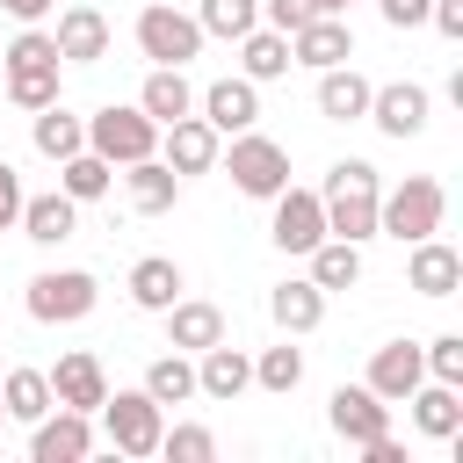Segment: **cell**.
<instances>
[{"mask_svg":"<svg viewBox=\"0 0 463 463\" xmlns=\"http://www.w3.org/2000/svg\"><path fill=\"white\" fill-rule=\"evenodd\" d=\"M376 166L369 159H333L326 166V188H318V210H326V239H376Z\"/></svg>","mask_w":463,"mask_h":463,"instance_id":"cell-1","label":"cell"},{"mask_svg":"<svg viewBox=\"0 0 463 463\" xmlns=\"http://www.w3.org/2000/svg\"><path fill=\"white\" fill-rule=\"evenodd\" d=\"M441 217H449V195H441V181H434V174H405L391 195H376V232H383V239H398V246H412V239L441 232Z\"/></svg>","mask_w":463,"mask_h":463,"instance_id":"cell-2","label":"cell"},{"mask_svg":"<svg viewBox=\"0 0 463 463\" xmlns=\"http://www.w3.org/2000/svg\"><path fill=\"white\" fill-rule=\"evenodd\" d=\"M101 434H109V449L116 456H159V434H166V405L137 383V391H109L101 405Z\"/></svg>","mask_w":463,"mask_h":463,"instance_id":"cell-3","label":"cell"},{"mask_svg":"<svg viewBox=\"0 0 463 463\" xmlns=\"http://www.w3.org/2000/svg\"><path fill=\"white\" fill-rule=\"evenodd\" d=\"M87 152H101L109 166H130V159H152L159 152V123L137 109V101H109L87 116Z\"/></svg>","mask_w":463,"mask_h":463,"instance_id":"cell-4","label":"cell"},{"mask_svg":"<svg viewBox=\"0 0 463 463\" xmlns=\"http://www.w3.org/2000/svg\"><path fill=\"white\" fill-rule=\"evenodd\" d=\"M22 304H29L36 326H72V318H87L101 304V282L87 268H43V275H29Z\"/></svg>","mask_w":463,"mask_h":463,"instance_id":"cell-5","label":"cell"},{"mask_svg":"<svg viewBox=\"0 0 463 463\" xmlns=\"http://www.w3.org/2000/svg\"><path fill=\"white\" fill-rule=\"evenodd\" d=\"M224 174H232V188H239V195L275 203V195L289 188V152H282L275 137H260V130H239V137H232V152H224Z\"/></svg>","mask_w":463,"mask_h":463,"instance_id":"cell-6","label":"cell"},{"mask_svg":"<svg viewBox=\"0 0 463 463\" xmlns=\"http://www.w3.org/2000/svg\"><path fill=\"white\" fill-rule=\"evenodd\" d=\"M137 51H145L152 65H188V58L203 51V22L181 14V7H166V0H152V7L137 14Z\"/></svg>","mask_w":463,"mask_h":463,"instance_id":"cell-7","label":"cell"},{"mask_svg":"<svg viewBox=\"0 0 463 463\" xmlns=\"http://www.w3.org/2000/svg\"><path fill=\"white\" fill-rule=\"evenodd\" d=\"M94 456V412L51 405L43 420H29V463H80Z\"/></svg>","mask_w":463,"mask_h":463,"instance_id":"cell-8","label":"cell"},{"mask_svg":"<svg viewBox=\"0 0 463 463\" xmlns=\"http://www.w3.org/2000/svg\"><path fill=\"white\" fill-rule=\"evenodd\" d=\"M427 116H434V94L420 87V80H391V87H369V123L383 130V137H420L427 130Z\"/></svg>","mask_w":463,"mask_h":463,"instance_id":"cell-9","label":"cell"},{"mask_svg":"<svg viewBox=\"0 0 463 463\" xmlns=\"http://www.w3.org/2000/svg\"><path fill=\"white\" fill-rule=\"evenodd\" d=\"M326 420H333V434H340L347 449H369L376 434H391V405H383L369 383H340V391L326 398Z\"/></svg>","mask_w":463,"mask_h":463,"instance_id":"cell-10","label":"cell"},{"mask_svg":"<svg viewBox=\"0 0 463 463\" xmlns=\"http://www.w3.org/2000/svg\"><path fill=\"white\" fill-rule=\"evenodd\" d=\"M195 109H203V123H210L217 137H239V130L260 123V87H253L246 72H239V80H210Z\"/></svg>","mask_w":463,"mask_h":463,"instance_id":"cell-11","label":"cell"},{"mask_svg":"<svg viewBox=\"0 0 463 463\" xmlns=\"http://www.w3.org/2000/svg\"><path fill=\"white\" fill-rule=\"evenodd\" d=\"M268 239H275L282 253H311V246L326 239L318 188H282V195H275V224H268Z\"/></svg>","mask_w":463,"mask_h":463,"instance_id":"cell-12","label":"cell"},{"mask_svg":"<svg viewBox=\"0 0 463 463\" xmlns=\"http://www.w3.org/2000/svg\"><path fill=\"white\" fill-rule=\"evenodd\" d=\"M51 376V405H72V412H94L101 398H109V369H101V354H87V347H72V354H58V369H43Z\"/></svg>","mask_w":463,"mask_h":463,"instance_id":"cell-13","label":"cell"},{"mask_svg":"<svg viewBox=\"0 0 463 463\" xmlns=\"http://www.w3.org/2000/svg\"><path fill=\"white\" fill-rule=\"evenodd\" d=\"M51 43H58V58H65V65H101V58H109V14H101V7H87V0H72V7L58 14Z\"/></svg>","mask_w":463,"mask_h":463,"instance_id":"cell-14","label":"cell"},{"mask_svg":"<svg viewBox=\"0 0 463 463\" xmlns=\"http://www.w3.org/2000/svg\"><path fill=\"white\" fill-rule=\"evenodd\" d=\"M289 58L311 65V72L347 65V58H354V29H347V14H311L304 29H289Z\"/></svg>","mask_w":463,"mask_h":463,"instance_id":"cell-15","label":"cell"},{"mask_svg":"<svg viewBox=\"0 0 463 463\" xmlns=\"http://www.w3.org/2000/svg\"><path fill=\"white\" fill-rule=\"evenodd\" d=\"M217 152H224V137H217L203 116H181V123H166V130H159V159H166L181 181H188V174H210V166H217Z\"/></svg>","mask_w":463,"mask_h":463,"instance_id":"cell-16","label":"cell"},{"mask_svg":"<svg viewBox=\"0 0 463 463\" xmlns=\"http://www.w3.org/2000/svg\"><path fill=\"white\" fill-rule=\"evenodd\" d=\"M405 282L420 289V297H456L463 289V253L449 246V239H412V260H405Z\"/></svg>","mask_w":463,"mask_h":463,"instance_id":"cell-17","label":"cell"},{"mask_svg":"<svg viewBox=\"0 0 463 463\" xmlns=\"http://www.w3.org/2000/svg\"><path fill=\"white\" fill-rule=\"evenodd\" d=\"M420 376H427V362H420V347H412V340H383V347L369 354V376H362V383H369V391H376L383 405H405Z\"/></svg>","mask_w":463,"mask_h":463,"instance_id":"cell-18","label":"cell"},{"mask_svg":"<svg viewBox=\"0 0 463 463\" xmlns=\"http://www.w3.org/2000/svg\"><path fill=\"white\" fill-rule=\"evenodd\" d=\"M22 239H36V246H65L72 232H80V203L65 195V188H51V195H22Z\"/></svg>","mask_w":463,"mask_h":463,"instance_id":"cell-19","label":"cell"},{"mask_svg":"<svg viewBox=\"0 0 463 463\" xmlns=\"http://www.w3.org/2000/svg\"><path fill=\"white\" fill-rule=\"evenodd\" d=\"M159 318H166V347H181V354H203L210 340H224V311L203 297H174Z\"/></svg>","mask_w":463,"mask_h":463,"instance_id":"cell-20","label":"cell"},{"mask_svg":"<svg viewBox=\"0 0 463 463\" xmlns=\"http://www.w3.org/2000/svg\"><path fill=\"white\" fill-rule=\"evenodd\" d=\"M246 383H253V362H246L239 347L210 340V347L195 354V398H217V405H232V398H239Z\"/></svg>","mask_w":463,"mask_h":463,"instance_id":"cell-21","label":"cell"},{"mask_svg":"<svg viewBox=\"0 0 463 463\" xmlns=\"http://www.w3.org/2000/svg\"><path fill=\"white\" fill-rule=\"evenodd\" d=\"M137 109H145L159 130L181 123V116H195V87H188V72H181V65H152L145 87H137Z\"/></svg>","mask_w":463,"mask_h":463,"instance_id":"cell-22","label":"cell"},{"mask_svg":"<svg viewBox=\"0 0 463 463\" xmlns=\"http://www.w3.org/2000/svg\"><path fill=\"white\" fill-rule=\"evenodd\" d=\"M405 405H412V427H420L427 441H449V434L463 427V391H456V383H434V376H420Z\"/></svg>","mask_w":463,"mask_h":463,"instance_id":"cell-23","label":"cell"},{"mask_svg":"<svg viewBox=\"0 0 463 463\" xmlns=\"http://www.w3.org/2000/svg\"><path fill=\"white\" fill-rule=\"evenodd\" d=\"M123 188H130V210H145V217H159V210H174L181 203V174L152 152V159H130L123 166Z\"/></svg>","mask_w":463,"mask_h":463,"instance_id":"cell-24","label":"cell"},{"mask_svg":"<svg viewBox=\"0 0 463 463\" xmlns=\"http://www.w3.org/2000/svg\"><path fill=\"white\" fill-rule=\"evenodd\" d=\"M297 58H289V36L282 29H268V22H253L246 36H239V72L253 80V87H268V80H282Z\"/></svg>","mask_w":463,"mask_h":463,"instance_id":"cell-25","label":"cell"},{"mask_svg":"<svg viewBox=\"0 0 463 463\" xmlns=\"http://www.w3.org/2000/svg\"><path fill=\"white\" fill-rule=\"evenodd\" d=\"M318 116L326 123H362L369 116V80L354 65H326L318 72Z\"/></svg>","mask_w":463,"mask_h":463,"instance_id":"cell-26","label":"cell"},{"mask_svg":"<svg viewBox=\"0 0 463 463\" xmlns=\"http://www.w3.org/2000/svg\"><path fill=\"white\" fill-rule=\"evenodd\" d=\"M268 318L282 326V333H318V318H326V289L304 275V282H275L268 289Z\"/></svg>","mask_w":463,"mask_h":463,"instance_id":"cell-27","label":"cell"},{"mask_svg":"<svg viewBox=\"0 0 463 463\" xmlns=\"http://www.w3.org/2000/svg\"><path fill=\"white\" fill-rule=\"evenodd\" d=\"M65 94V72H58V58H22V65H7V101L14 109H51Z\"/></svg>","mask_w":463,"mask_h":463,"instance_id":"cell-28","label":"cell"},{"mask_svg":"<svg viewBox=\"0 0 463 463\" xmlns=\"http://www.w3.org/2000/svg\"><path fill=\"white\" fill-rule=\"evenodd\" d=\"M29 137H36L43 159H72V152L87 145V116H72L65 101H51V109H36V130H29Z\"/></svg>","mask_w":463,"mask_h":463,"instance_id":"cell-29","label":"cell"},{"mask_svg":"<svg viewBox=\"0 0 463 463\" xmlns=\"http://www.w3.org/2000/svg\"><path fill=\"white\" fill-rule=\"evenodd\" d=\"M58 188H65L72 203H101V195L116 188V166H109L101 152H87V145H80L72 159H58Z\"/></svg>","mask_w":463,"mask_h":463,"instance_id":"cell-30","label":"cell"},{"mask_svg":"<svg viewBox=\"0 0 463 463\" xmlns=\"http://www.w3.org/2000/svg\"><path fill=\"white\" fill-rule=\"evenodd\" d=\"M304 260H311V282L318 289H354L362 282V246L354 239H318Z\"/></svg>","mask_w":463,"mask_h":463,"instance_id":"cell-31","label":"cell"},{"mask_svg":"<svg viewBox=\"0 0 463 463\" xmlns=\"http://www.w3.org/2000/svg\"><path fill=\"white\" fill-rule=\"evenodd\" d=\"M174 297H181V268H174L166 253H145V260L130 268V304H137V311H166Z\"/></svg>","mask_w":463,"mask_h":463,"instance_id":"cell-32","label":"cell"},{"mask_svg":"<svg viewBox=\"0 0 463 463\" xmlns=\"http://www.w3.org/2000/svg\"><path fill=\"white\" fill-rule=\"evenodd\" d=\"M0 405H7V420H22V427L43 420V412H51V376H43V369H7V376H0Z\"/></svg>","mask_w":463,"mask_h":463,"instance_id":"cell-33","label":"cell"},{"mask_svg":"<svg viewBox=\"0 0 463 463\" xmlns=\"http://www.w3.org/2000/svg\"><path fill=\"white\" fill-rule=\"evenodd\" d=\"M145 391H152L159 405H188V398H195V362H188L181 347H174V354H159V362L145 369Z\"/></svg>","mask_w":463,"mask_h":463,"instance_id":"cell-34","label":"cell"},{"mask_svg":"<svg viewBox=\"0 0 463 463\" xmlns=\"http://www.w3.org/2000/svg\"><path fill=\"white\" fill-rule=\"evenodd\" d=\"M253 383L275 391V398H289V391L304 383V354H297L289 340H282V347H260V354H253Z\"/></svg>","mask_w":463,"mask_h":463,"instance_id":"cell-35","label":"cell"},{"mask_svg":"<svg viewBox=\"0 0 463 463\" xmlns=\"http://www.w3.org/2000/svg\"><path fill=\"white\" fill-rule=\"evenodd\" d=\"M195 22H203V36H224V43H239V36L260 22V0H203V7H195Z\"/></svg>","mask_w":463,"mask_h":463,"instance_id":"cell-36","label":"cell"},{"mask_svg":"<svg viewBox=\"0 0 463 463\" xmlns=\"http://www.w3.org/2000/svg\"><path fill=\"white\" fill-rule=\"evenodd\" d=\"M420 362H427L434 383H456V391H463V333H434V340L420 347Z\"/></svg>","mask_w":463,"mask_h":463,"instance_id":"cell-37","label":"cell"},{"mask_svg":"<svg viewBox=\"0 0 463 463\" xmlns=\"http://www.w3.org/2000/svg\"><path fill=\"white\" fill-rule=\"evenodd\" d=\"M159 456H174V463H210V456H217V434H210V427H166V434H159Z\"/></svg>","mask_w":463,"mask_h":463,"instance_id":"cell-38","label":"cell"},{"mask_svg":"<svg viewBox=\"0 0 463 463\" xmlns=\"http://www.w3.org/2000/svg\"><path fill=\"white\" fill-rule=\"evenodd\" d=\"M311 14H318L311 0H260V22H268V29H282V36H289V29H304Z\"/></svg>","mask_w":463,"mask_h":463,"instance_id":"cell-39","label":"cell"},{"mask_svg":"<svg viewBox=\"0 0 463 463\" xmlns=\"http://www.w3.org/2000/svg\"><path fill=\"white\" fill-rule=\"evenodd\" d=\"M14 217H22V174L0 159V232H14Z\"/></svg>","mask_w":463,"mask_h":463,"instance_id":"cell-40","label":"cell"},{"mask_svg":"<svg viewBox=\"0 0 463 463\" xmlns=\"http://www.w3.org/2000/svg\"><path fill=\"white\" fill-rule=\"evenodd\" d=\"M376 7H383V22H391V29H420L434 0H376Z\"/></svg>","mask_w":463,"mask_h":463,"instance_id":"cell-41","label":"cell"},{"mask_svg":"<svg viewBox=\"0 0 463 463\" xmlns=\"http://www.w3.org/2000/svg\"><path fill=\"white\" fill-rule=\"evenodd\" d=\"M427 22H434L449 43H463V0H434V7H427Z\"/></svg>","mask_w":463,"mask_h":463,"instance_id":"cell-42","label":"cell"},{"mask_svg":"<svg viewBox=\"0 0 463 463\" xmlns=\"http://www.w3.org/2000/svg\"><path fill=\"white\" fill-rule=\"evenodd\" d=\"M0 7H7V14H14V22H43V14H51V7H58V0H0Z\"/></svg>","mask_w":463,"mask_h":463,"instance_id":"cell-43","label":"cell"},{"mask_svg":"<svg viewBox=\"0 0 463 463\" xmlns=\"http://www.w3.org/2000/svg\"><path fill=\"white\" fill-rule=\"evenodd\" d=\"M362 456H369V463H405V449H398V441H391V434H376V441H369V449H362Z\"/></svg>","mask_w":463,"mask_h":463,"instance_id":"cell-44","label":"cell"},{"mask_svg":"<svg viewBox=\"0 0 463 463\" xmlns=\"http://www.w3.org/2000/svg\"><path fill=\"white\" fill-rule=\"evenodd\" d=\"M311 7H318V14H347L354 0H311Z\"/></svg>","mask_w":463,"mask_h":463,"instance_id":"cell-45","label":"cell"},{"mask_svg":"<svg viewBox=\"0 0 463 463\" xmlns=\"http://www.w3.org/2000/svg\"><path fill=\"white\" fill-rule=\"evenodd\" d=\"M0 420H7V405H0Z\"/></svg>","mask_w":463,"mask_h":463,"instance_id":"cell-46","label":"cell"}]
</instances>
